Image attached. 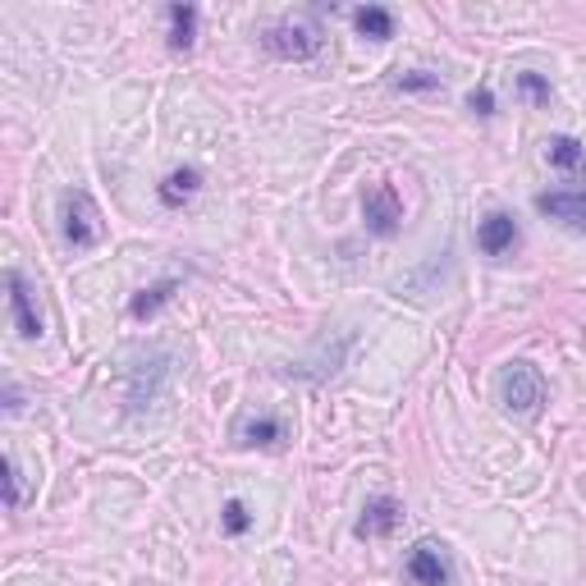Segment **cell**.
Segmentation results:
<instances>
[{"instance_id": "14", "label": "cell", "mask_w": 586, "mask_h": 586, "mask_svg": "<svg viewBox=\"0 0 586 586\" xmlns=\"http://www.w3.org/2000/svg\"><path fill=\"white\" fill-rule=\"evenodd\" d=\"M174 289H179V280H174V275H170V280H157V285H151V289H142L134 302H129V317L134 321H147V317H157L161 312V307L174 298Z\"/></svg>"}, {"instance_id": "19", "label": "cell", "mask_w": 586, "mask_h": 586, "mask_svg": "<svg viewBox=\"0 0 586 586\" xmlns=\"http://www.w3.org/2000/svg\"><path fill=\"white\" fill-rule=\"evenodd\" d=\"M398 87H404V92H417V87H440V78H436V74H426V70H413V74L398 78Z\"/></svg>"}, {"instance_id": "18", "label": "cell", "mask_w": 586, "mask_h": 586, "mask_svg": "<svg viewBox=\"0 0 586 586\" xmlns=\"http://www.w3.org/2000/svg\"><path fill=\"white\" fill-rule=\"evenodd\" d=\"M6 481H10V509H19L23 504V472H19L14 458H6Z\"/></svg>"}, {"instance_id": "5", "label": "cell", "mask_w": 586, "mask_h": 586, "mask_svg": "<svg viewBox=\"0 0 586 586\" xmlns=\"http://www.w3.org/2000/svg\"><path fill=\"white\" fill-rule=\"evenodd\" d=\"M536 211L550 215V221H560V225L573 230V234H586V183L536 193Z\"/></svg>"}, {"instance_id": "2", "label": "cell", "mask_w": 586, "mask_h": 586, "mask_svg": "<svg viewBox=\"0 0 586 586\" xmlns=\"http://www.w3.org/2000/svg\"><path fill=\"white\" fill-rule=\"evenodd\" d=\"M60 234H65L70 248H97L106 225H102V211L92 202V193L83 189H70L60 198Z\"/></svg>"}, {"instance_id": "9", "label": "cell", "mask_w": 586, "mask_h": 586, "mask_svg": "<svg viewBox=\"0 0 586 586\" xmlns=\"http://www.w3.org/2000/svg\"><path fill=\"white\" fill-rule=\"evenodd\" d=\"M398 522H404V504H398L394 496H376V500H366V509H362V518H358V536H362V541L394 536Z\"/></svg>"}, {"instance_id": "3", "label": "cell", "mask_w": 586, "mask_h": 586, "mask_svg": "<svg viewBox=\"0 0 586 586\" xmlns=\"http://www.w3.org/2000/svg\"><path fill=\"white\" fill-rule=\"evenodd\" d=\"M496 394H500V404H504L509 413L532 417V413H541V404H545V376L536 372L532 362H509L504 372H500Z\"/></svg>"}, {"instance_id": "15", "label": "cell", "mask_w": 586, "mask_h": 586, "mask_svg": "<svg viewBox=\"0 0 586 586\" xmlns=\"http://www.w3.org/2000/svg\"><path fill=\"white\" fill-rule=\"evenodd\" d=\"M166 19H170V46H174V51H193V38H198V10H193V6H170Z\"/></svg>"}, {"instance_id": "17", "label": "cell", "mask_w": 586, "mask_h": 586, "mask_svg": "<svg viewBox=\"0 0 586 586\" xmlns=\"http://www.w3.org/2000/svg\"><path fill=\"white\" fill-rule=\"evenodd\" d=\"M518 87H522V97H532L536 106H550V83L541 74H522Z\"/></svg>"}, {"instance_id": "20", "label": "cell", "mask_w": 586, "mask_h": 586, "mask_svg": "<svg viewBox=\"0 0 586 586\" xmlns=\"http://www.w3.org/2000/svg\"><path fill=\"white\" fill-rule=\"evenodd\" d=\"M468 110H477V115H496V97H490L486 87H477L472 97H468Z\"/></svg>"}, {"instance_id": "16", "label": "cell", "mask_w": 586, "mask_h": 586, "mask_svg": "<svg viewBox=\"0 0 586 586\" xmlns=\"http://www.w3.org/2000/svg\"><path fill=\"white\" fill-rule=\"evenodd\" d=\"M221 528H225V536H243L253 528V513H248V504L243 500H225V509H221Z\"/></svg>"}, {"instance_id": "7", "label": "cell", "mask_w": 586, "mask_h": 586, "mask_svg": "<svg viewBox=\"0 0 586 586\" xmlns=\"http://www.w3.org/2000/svg\"><path fill=\"white\" fill-rule=\"evenodd\" d=\"M413 586H449V554L440 541H417L404 564Z\"/></svg>"}, {"instance_id": "13", "label": "cell", "mask_w": 586, "mask_h": 586, "mask_svg": "<svg viewBox=\"0 0 586 586\" xmlns=\"http://www.w3.org/2000/svg\"><path fill=\"white\" fill-rule=\"evenodd\" d=\"M353 28L366 42H390L394 38V14L385 6H362V10H353Z\"/></svg>"}, {"instance_id": "1", "label": "cell", "mask_w": 586, "mask_h": 586, "mask_svg": "<svg viewBox=\"0 0 586 586\" xmlns=\"http://www.w3.org/2000/svg\"><path fill=\"white\" fill-rule=\"evenodd\" d=\"M321 42H326V33H321L317 14H289V19H280L275 28H266V38H262V46H266L275 60H289V65H302V60H312V55L321 51Z\"/></svg>"}, {"instance_id": "6", "label": "cell", "mask_w": 586, "mask_h": 586, "mask_svg": "<svg viewBox=\"0 0 586 586\" xmlns=\"http://www.w3.org/2000/svg\"><path fill=\"white\" fill-rule=\"evenodd\" d=\"M6 289H10V321H14V330L23 339H42L46 321H42V307L33 298V285H28L19 270H6Z\"/></svg>"}, {"instance_id": "8", "label": "cell", "mask_w": 586, "mask_h": 586, "mask_svg": "<svg viewBox=\"0 0 586 586\" xmlns=\"http://www.w3.org/2000/svg\"><path fill=\"white\" fill-rule=\"evenodd\" d=\"M477 248L486 257H504L518 248V221L509 211H486L477 221Z\"/></svg>"}, {"instance_id": "11", "label": "cell", "mask_w": 586, "mask_h": 586, "mask_svg": "<svg viewBox=\"0 0 586 586\" xmlns=\"http://www.w3.org/2000/svg\"><path fill=\"white\" fill-rule=\"evenodd\" d=\"M198 189H202V170H193V166H179V170H170V174L161 179L157 198H161V206L179 211L183 202H193V198H198Z\"/></svg>"}, {"instance_id": "12", "label": "cell", "mask_w": 586, "mask_h": 586, "mask_svg": "<svg viewBox=\"0 0 586 586\" xmlns=\"http://www.w3.org/2000/svg\"><path fill=\"white\" fill-rule=\"evenodd\" d=\"M545 166L564 170V174H586V147L568 134H554V138H545Z\"/></svg>"}, {"instance_id": "4", "label": "cell", "mask_w": 586, "mask_h": 586, "mask_svg": "<svg viewBox=\"0 0 586 586\" xmlns=\"http://www.w3.org/2000/svg\"><path fill=\"white\" fill-rule=\"evenodd\" d=\"M362 221H366V234L376 238H394L398 225H404V202H398L394 183H372L362 193Z\"/></svg>"}, {"instance_id": "10", "label": "cell", "mask_w": 586, "mask_h": 586, "mask_svg": "<svg viewBox=\"0 0 586 586\" xmlns=\"http://www.w3.org/2000/svg\"><path fill=\"white\" fill-rule=\"evenodd\" d=\"M234 440H238L243 449H275V445L289 440V426H285L280 417H270V413H257V417H243V422H238Z\"/></svg>"}]
</instances>
